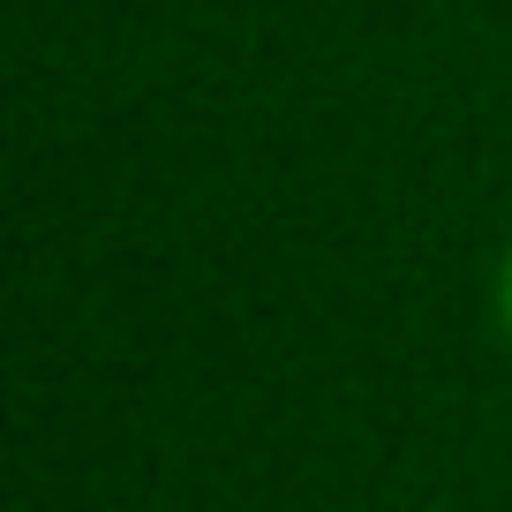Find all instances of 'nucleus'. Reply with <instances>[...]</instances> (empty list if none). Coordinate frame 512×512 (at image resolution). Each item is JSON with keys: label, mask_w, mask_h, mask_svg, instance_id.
<instances>
[{"label": "nucleus", "mask_w": 512, "mask_h": 512, "mask_svg": "<svg viewBox=\"0 0 512 512\" xmlns=\"http://www.w3.org/2000/svg\"><path fill=\"white\" fill-rule=\"evenodd\" d=\"M497 324H505V339H512V249H505V264H497Z\"/></svg>", "instance_id": "f257e3e1"}]
</instances>
